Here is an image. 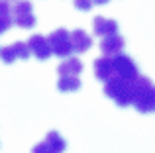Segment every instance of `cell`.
Instances as JSON below:
<instances>
[{
    "label": "cell",
    "instance_id": "obj_10",
    "mask_svg": "<svg viewBox=\"0 0 155 153\" xmlns=\"http://www.w3.org/2000/svg\"><path fill=\"white\" fill-rule=\"evenodd\" d=\"M114 75V59L108 57V55H102L94 61V76L98 80H108L110 76Z\"/></svg>",
    "mask_w": 155,
    "mask_h": 153
},
{
    "label": "cell",
    "instance_id": "obj_19",
    "mask_svg": "<svg viewBox=\"0 0 155 153\" xmlns=\"http://www.w3.org/2000/svg\"><path fill=\"white\" fill-rule=\"evenodd\" d=\"M110 0H94V4H98V6H102V4H108Z\"/></svg>",
    "mask_w": 155,
    "mask_h": 153
},
{
    "label": "cell",
    "instance_id": "obj_15",
    "mask_svg": "<svg viewBox=\"0 0 155 153\" xmlns=\"http://www.w3.org/2000/svg\"><path fill=\"white\" fill-rule=\"evenodd\" d=\"M31 153H55L53 151V147L49 145V143L43 139V142H39V143H35L34 145V149H31Z\"/></svg>",
    "mask_w": 155,
    "mask_h": 153
},
{
    "label": "cell",
    "instance_id": "obj_5",
    "mask_svg": "<svg viewBox=\"0 0 155 153\" xmlns=\"http://www.w3.org/2000/svg\"><path fill=\"white\" fill-rule=\"evenodd\" d=\"M112 59H114V75L122 76V79H130V80H134L140 75L137 73V65L132 57H128V55H124V53H118L116 57H112Z\"/></svg>",
    "mask_w": 155,
    "mask_h": 153
},
{
    "label": "cell",
    "instance_id": "obj_14",
    "mask_svg": "<svg viewBox=\"0 0 155 153\" xmlns=\"http://www.w3.org/2000/svg\"><path fill=\"white\" fill-rule=\"evenodd\" d=\"M16 59H18V55H16V47H14V43H12V45H4V47H0V61H2V63H6V65H12Z\"/></svg>",
    "mask_w": 155,
    "mask_h": 153
},
{
    "label": "cell",
    "instance_id": "obj_2",
    "mask_svg": "<svg viewBox=\"0 0 155 153\" xmlns=\"http://www.w3.org/2000/svg\"><path fill=\"white\" fill-rule=\"evenodd\" d=\"M104 94L112 98L118 106H130L134 102V80L112 75L108 80H104Z\"/></svg>",
    "mask_w": 155,
    "mask_h": 153
},
{
    "label": "cell",
    "instance_id": "obj_8",
    "mask_svg": "<svg viewBox=\"0 0 155 153\" xmlns=\"http://www.w3.org/2000/svg\"><path fill=\"white\" fill-rule=\"evenodd\" d=\"M92 30H94V35L106 37V35L118 34V24L110 18H104V16H96L92 20Z\"/></svg>",
    "mask_w": 155,
    "mask_h": 153
},
{
    "label": "cell",
    "instance_id": "obj_12",
    "mask_svg": "<svg viewBox=\"0 0 155 153\" xmlns=\"http://www.w3.org/2000/svg\"><path fill=\"white\" fill-rule=\"evenodd\" d=\"M57 88L61 92H75L81 88V79L79 76H73V75H63L57 80Z\"/></svg>",
    "mask_w": 155,
    "mask_h": 153
},
{
    "label": "cell",
    "instance_id": "obj_3",
    "mask_svg": "<svg viewBox=\"0 0 155 153\" xmlns=\"http://www.w3.org/2000/svg\"><path fill=\"white\" fill-rule=\"evenodd\" d=\"M49 45H51V53L57 57H69L73 53V45H71V31H67L65 28L51 31L49 34Z\"/></svg>",
    "mask_w": 155,
    "mask_h": 153
},
{
    "label": "cell",
    "instance_id": "obj_6",
    "mask_svg": "<svg viewBox=\"0 0 155 153\" xmlns=\"http://www.w3.org/2000/svg\"><path fill=\"white\" fill-rule=\"evenodd\" d=\"M28 47H30V53L35 55V57L39 59V61H45V59L51 57V45H49V39L43 37V35L35 34L31 35L30 39H28Z\"/></svg>",
    "mask_w": 155,
    "mask_h": 153
},
{
    "label": "cell",
    "instance_id": "obj_18",
    "mask_svg": "<svg viewBox=\"0 0 155 153\" xmlns=\"http://www.w3.org/2000/svg\"><path fill=\"white\" fill-rule=\"evenodd\" d=\"M12 14V8L8 0H0V16H10Z\"/></svg>",
    "mask_w": 155,
    "mask_h": 153
},
{
    "label": "cell",
    "instance_id": "obj_11",
    "mask_svg": "<svg viewBox=\"0 0 155 153\" xmlns=\"http://www.w3.org/2000/svg\"><path fill=\"white\" fill-rule=\"evenodd\" d=\"M57 73H59V76H63V75L79 76L81 73H83V63H81L77 57H65L63 63L57 67Z\"/></svg>",
    "mask_w": 155,
    "mask_h": 153
},
{
    "label": "cell",
    "instance_id": "obj_13",
    "mask_svg": "<svg viewBox=\"0 0 155 153\" xmlns=\"http://www.w3.org/2000/svg\"><path fill=\"white\" fill-rule=\"evenodd\" d=\"M45 142L53 147V151H55V153H63L65 149H67V142L61 138L59 132H49V134L45 135Z\"/></svg>",
    "mask_w": 155,
    "mask_h": 153
},
{
    "label": "cell",
    "instance_id": "obj_20",
    "mask_svg": "<svg viewBox=\"0 0 155 153\" xmlns=\"http://www.w3.org/2000/svg\"><path fill=\"white\" fill-rule=\"evenodd\" d=\"M8 2H16V0H8Z\"/></svg>",
    "mask_w": 155,
    "mask_h": 153
},
{
    "label": "cell",
    "instance_id": "obj_16",
    "mask_svg": "<svg viewBox=\"0 0 155 153\" xmlns=\"http://www.w3.org/2000/svg\"><path fill=\"white\" fill-rule=\"evenodd\" d=\"M73 2H75L77 10H83V12H88L94 6V0H73Z\"/></svg>",
    "mask_w": 155,
    "mask_h": 153
},
{
    "label": "cell",
    "instance_id": "obj_1",
    "mask_svg": "<svg viewBox=\"0 0 155 153\" xmlns=\"http://www.w3.org/2000/svg\"><path fill=\"white\" fill-rule=\"evenodd\" d=\"M134 106L141 114H153L155 112V84L151 79L137 75L134 79Z\"/></svg>",
    "mask_w": 155,
    "mask_h": 153
},
{
    "label": "cell",
    "instance_id": "obj_7",
    "mask_svg": "<svg viewBox=\"0 0 155 153\" xmlns=\"http://www.w3.org/2000/svg\"><path fill=\"white\" fill-rule=\"evenodd\" d=\"M124 37L118 34H112V35H106L102 37V41H100V51H102V55H108V57H116L118 53H122L124 51Z\"/></svg>",
    "mask_w": 155,
    "mask_h": 153
},
{
    "label": "cell",
    "instance_id": "obj_9",
    "mask_svg": "<svg viewBox=\"0 0 155 153\" xmlns=\"http://www.w3.org/2000/svg\"><path fill=\"white\" fill-rule=\"evenodd\" d=\"M71 45L73 53H84L92 47V37L84 30H75L71 31Z\"/></svg>",
    "mask_w": 155,
    "mask_h": 153
},
{
    "label": "cell",
    "instance_id": "obj_17",
    "mask_svg": "<svg viewBox=\"0 0 155 153\" xmlns=\"http://www.w3.org/2000/svg\"><path fill=\"white\" fill-rule=\"evenodd\" d=\"M12 24H14V20H12V14H10V16H0V34L8 31V30L12 28Z\"/></svg>",
    "mask_w": 155,
    "mask_h": 153
},
{
    "label": "cell",
    "instance_id": "obj_4",
    "mask_svg": "<svg viewBox=\"0 0 155 153\" xmlns=\"http://www.w3.org/2000/svg\"><path fill=\"white\" fill-rule=\"evenodd\" d=\"M12 20L18 28L22 30H30L35 26V16H34V8L31 2L28 0H16L14 8H12Z\"/></svg>",
    "mask_w": 155,
    "mask_h": 153
}]
</instances>
